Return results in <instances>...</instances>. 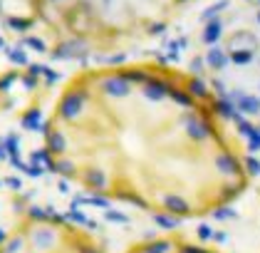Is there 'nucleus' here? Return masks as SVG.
Returning <instances> with one entry per match:
<instances>
[{"mask_svg":"<svg viewBox=\"0 0 260 253\" xmlns=\"http://www.w3.org/2000/svg\"><path fill=\"white\" fill-rule=\"evenodd\" d=\"M124 253H223L216 246H208L199 238H191L183 231H166V234L146 236L132 243Z\"/></svg>","mask_w":260,"mask_h":253,"instance_id":"20e7f679","label":"nucleus"},{"mask_svg":"<svg viewBox=\"0 0 260 253\" xmlns=\"http://www.w3.org/2000/svg\"><path fill=\"white\" fill-rule=\"evenodd\" d=\"M40 152L75 189L169 221L220 214L253 181L248 147L211 85L154 58L72 72L45 112Z\"/></svg>","mask_w":260,"mask_h":253,"instance_id":"f257e3e1","label":"nucleus"},{"mask_svg":"<svg viewBox=\"0 0 260 253\" xmlns=\"http://www.w3.org/2000/svg\"><path fill=\"white\" fill-rule=\"evenodd\" d=\"M0 253H107L82 223L47 211H27L18 226L0 234Z\"/></svg>","mask_w":260,"mask_h":253,"instance_id":"7ed1b4c3","label":"nucleus"},{"mask_svg":"<svg viewBox=\"0 0 260 253\" xmlns=\"http://www.w3.org/2000/svg\"><path fill=\"white\" fill-rule=\"evenodd\" d=\"M199 0H0V38L22 52L97 62L141 47Z\"/></svg>","mask_w":260,"mask_h":253,"instance_id":"f03ea898","label":"nucleus"}]
</instances>
